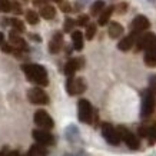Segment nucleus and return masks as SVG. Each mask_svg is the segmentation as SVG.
Returning a JSON list of instances; mask_svg holds the SVG:
<instances>
[{
	"label": "nucleus",
	"mask_w": 156,
	"mask_h": 156,
	"mask_svg": "<svg viewBox=\"0 0 156 156\" xmlns=\"http://www.w3.org/2000/svg\"><path fill=\"white\" fill-rule=\"evenodd\" d=\"M22 72H23L29 80L34 83L36 86H48L49 85V77H48V70L44 69V66L37 65V63H24L20 66Z\"/></svg>",
	"instance_id": "nucleus-1"
},
{
	"label": "nucleus",
	"mask_w": 156,
	"mask_h": 156,
	"mask_svg": "<svg viewBox=\"0 0 156 156\" xmlns=\"http://www.w3.org/2000/svg\"><path fill=\"white\" fill-rule=\"evenodd\" d=\"M77 116L82 123H92V118H93V108L90 105L89 100L80 99L77 102Z\"/></svg>",
	"instance_id": "nucleus-2"
},
{
	"label": "nucleus",
	"mask_w": 156,
	"mask_h": 156,
	"mask_svg": "<svg viewBox=\"0 0 156 156\" xmlns=\"http://www.w3.org/2000/svg\"><path fill=\"white\" fill-rule=\"evenodd\" d=\"M102 136L112 146H118L120 143V140H122L120 135L118 132V128H115L113 125H110V123H103L102 125Z\"/></svg>",
	"instance_id": "nucleus-3"
},
{
	"label": "nucleus",
	"mask_w": 156,
	"mask_h": 156,
	"mask_svg": "<svg viewBox=\"0 0 156 156\" xmlns=\"http://www.w3.org/2000/svg\"><path fill=\"white\" fill-rule=\"evenodd\" d=\"M27 99L32 105H48L49 96L40 86H34L27 92Z\"/></svg>",
	"instance_id": "nucleus-4"
},
{
	"label": "nucleus",
	"mask_w": 156,
	"mask_h": 156,
	"mask_svg": "<svg viewBox=\"0 0 156 156\" xmlns=\"http://www.w3.org/2000/svg\"><path fill=\"white\" fill-rule=\"evenodd\" d=\"M33 122L36 126H39L40 129H46V130H50V129H53V126H55V122H53L52 116H50L46 110H43V109H40V110H37V112L34 113Z\"/></svg>",
	"instance_id": "nucleus-5"
},
{
	"label": "nucleus",
	"mask_w": 156,
	"mask_h": 156,
	"mask_svg": "<svg viewBox=\"0 0 156 156\" xmlns=\"http://www.w3.org/2000/svg\"><path fill=\"white\" fill-rule=\"evenodd\" d=\"M66 90L70 96L82 95L86 90V82L82 77H67Z\"/></svg>",
	"instance_id": "nucleus-6"
},
{
	"label": "nucleus",
	"mask_w": 156,
	"mask_h": 156,
	"mask_svg": "<svg viewBox=\"0 0 156 156\" xmlns=\"http://www.w3.org/2000/svg\"><path fill=\"white\" fill-rule=\"evenodd\" d=\"M151 90H145L142 93V108H140V115L142 118H147L153 113L155 109V98Z\"/></svg>",
	"instance_id": "nucleus-7"
},
{
	"label": "nucleus",
	"mask_w": 156,
	"mask_h": 156,
	"mask_svg": "<svg viewBox=\"0 0 156 156\" xmlns=\"http://www.w3.org/2000/svg\"><path fill=\"white\" fill-rule=\"evenodd\" d=\"M156 48V34L155 33H145L137 36L136 40V49L137 50H152Z\"/></svg>",
	"instance_id": "nucleus-8"
},
{
	"label": "nucleus",
	"mask_w": 156,
	"mask_h": 156,
	"mask_svg": "<svg viewBox=\"0 0 156 156\" xmlns=\"http://www.w3.org/2000/svg\"><path fill=\"white\" fill-rule=\"evenodd\" d=\"M118 132H119V135H120V139L126 143V146H128L129 149H132V151L139 149V140H137V137L135 136L128 128L118 126Z\"/></svg>",
	"instance_id": "nucleus-9"
},
{
	"label": "nucleus",
	"mask_w": 156,
	"mask_h": 156,
	"mask_svg": "<svg viewBox=\"0 0 156 156\" xmlns=\"http://www.w3.org/2000/svg\"><path fill=\"white\" fill-rule=\"evenodd\" d=\"M33 139L37 143H42L44 146H53L55 145V136H53L50 132H48L46 129H34L33 133H32Z\"/></svg>",
	"instance_id": "nucleus-10"
},
{
	"label": "nucleus",
	"mask_w": 156,
	"mask_h": 156,
	"mask_svg": "<svg viewBox=\"0 0 156 156\" xmlns=\"http://www.w3.org/2000/svg\"><path fill=\"white\" fill-rule=\"evenodd\" d=\"M149 26H151V22L147 20L146 16H142V14L136 16V17L132 20V24H130V27H132V33H135V34H140L142 32L147 30Z\"/></svg>",
	"instance_id": "nucleus-11"
},
{
	"label": "nucleus",
	"mask_w": 156,
	"mask_h": 156,
	"mask_svg": "<svg viewBox=\"0 0 156 156\" xmlns=\"http://www.w3.org/2000/svg\"><path fill=\"white\" fill-rule=\"evenodd\" d=\"M9 43L14 48V50H22V52H26L27 50V43L23 37L19 36V32L17 30H10L9 33Z\"/></svg>",
	"instance_id": "nucleus-12"
},
{
	"label": "nucleus",
	"mask_w": 156,
	"mask_h": 156,
	"mask_svg": "<svg viewBox=\"0 0 156 156\" xmlns=\"http://www.w3.org/2000/svg\"><path fill=\"white\" fill-rule=\"evenodd\" d=\"M83 66V59L82 57H76V59H70V60L66 63V66H65V75L67 77H73L75 73L80 67Z\"/></svg>",
	"instance_id": "nucleus-13"
},
{
	"label": "nucleus",
	"mask_w": 156,
	"mask_h": 156,
	"mask_svg": "<svg viewBox=\"0 0 156 156\" xmlns=\"http://www.w3.org/2000/svg\"><path fill=\"white\" fill-rule=\"evenodd\" d=\"M62 44H63V34L60 32H56V33L53 34L52 40L49 42V52L52 53V55L59 53L62 49Z\"/></svg>",
	"instance_id": "nucleus-14"
},
{
	"label": "nucleus",
	"mask_w": 156,
	"mask_h": 156,
	"mask_svg": "<svg viewBox=\"0 0 156 156\" xmlns=\"http://www.w3.org/2000/svg\"><path fill=\"white\" fill-rule=\"evenodd\" d=\"M137 36H139V34L130 33L129 36L123 37L122 40L118 43V49H119V50H122V52H128V50H130V49L133 48V44L136 43Z\"/></svg>",
	"instance_id": "nucleus-15"
},
{
	"label": "nucleus",
	"mask_w": 156,
	"mask_h": 156,
	"mask_svg": "<svg viewBox=\"0 0 156 156\" xmlns=\"http://www.w3.org/2000/svg\"><path fill=\"white\" fill-rule=\"evenodd\" d=\"M65 137H66L67 142L76 143L79 139H80V132H79V128H77L76 125H73V123H70V125L65 129Z\"/></svg>",
	"instance_id": "nucleus-16"
},
{
	"label": "nucleus",
	"mask_w": 156,
	"mask_h": 156,
	"mask_svg": "<svg viewBox=\"0 0 156 156\" xmlns=\"http://www.w3.org/2000/svg\"><path fill=\"white\" fill-rule=\"evenodd\" d=\"M108 32H109V36L112 39H118L123 34V26L120 23H118V22H110Z\"/></svg>",
	"instance_id": "nucleus-17"
},
{
	"label": "nucleus",
	"mask_w": 156,
	"mask_h": 156,
	"mask_svg": "<svg viewBox=\"0 0 156 156\" xmlns=\"http://www.w3.org/2000/svg\"><path fill=\"white\" fill-rule=\"evenodd\" d=\"M39 14H40V17H43V19L52 20V19H55V16H56V9L50 5H44L40 7Z\"/></svg>",
	"instance_id": "nucleus-18"
},
{
	"label": "nucleus",
	"mask_w": 156,
	"mask_h": 156,
	"mask_svg": "<svg viewBox=\"0 0 156 156\" xmlns=\"http://www.w3.org/2000/svg\"><path fill=\"white\" fill-rule=\"evenodd\" d=\"M72 42H73V48H75V50L80 52L82 49H83V34H82V32L75 30V32L72 33Z\"/></svg>",
	"instance_id": "nucleus-19"
},
{
	"label": "nucleus",
	"mask_w": 156,
	"mask_h": 156,
	"mask_svg": "<svg viewBox=\"0 0 156 156\" xmlns=\"http://www.w3.org/2000/svg\"><path fill=\"white\" fill-rule=\"evenodd\" d=\"M113 10H115L113 6H109V7H106V9L100 13L99 20H98L99 26H105V24H108L109 19H110V16H112V13H113Z\"/></svg>",
	"instance_id": "nucleus-20"
},
{
	"label": "nucleus",
	"mask_w": 156,
	"mask_h": 156,
	"mask_svg": "<svg viewBox=\"0 0 156 156\" xmlns=\"http://www.w3.org/2000/svg\"><path fill=\"white\" fill-rule=\"evenodd\" d=\"M143 60H145V63H146V66L156 67V48L152 49V50H147V52L145 53Z\"/></svg>",
	"instance_id": "nucleus-21"
},
{
	"label": "nucleus",
	"mask_w": 156,
	"mask_h": 156,
	"mask_svg": "<svg viewBox=\"0 0 156 156\" xmlns=\"http://www.w3.org/2000/svg\"><path fill=\"white\" fill-rule=\"evenodd\" d=\"M103 10H105V2L103 0H96V2H93V5L90 7V13H92V16H98Z\"/></svg>",
	"instance_id": "nucleus-22"
},
{
	"label": "nucleus",
	"mask_w": 156,
	"mask_h": 156,
	"mask_svg": "<svg viewBox=\"0 0 156 156\" xmlns=\"http://www.w3.org/2000/svg\"><path fill=\"white\" fill-rule=\"evenodd\" d=\"M39 16H40V14L36 13L34 10H27V12H26V20H27V23L32 24V26H36V24L39 23V20H40Z\"/></svg>",
	"instance_id": "nucleus-23"
},
{
	"label": "nucleus",
	"mask_w": 156,
	"mask_h": 156,
	"mask_svg": "<svg viewBox=\"0 0 156 156\" xmlns=\"http://www.w3.org/2000/svg\"><path fill=\"white\" fill-rule=\"evenodd\" d=\"M30 151L34 152V153L39 156H48V149H46V146L42 145V143H34L33 146L30 147Z\"/></svg>",
	"instance_id": "nucleus-24"
},
{
	"label": "nucleus",
	"mask_w": 156,
	"mask_h": 156,
	"mask_svg": "<svg viewBox=\"0 0 156 156\" xmlns=\"http://www.w3.org/2000/svg\"><path fill=\"white\" fill-rule=\"evenodd\" d=\"M147 140H149V145H155L156 143V122L147 128Z\"/></svg>",
	"instance_id": "nucleus-25"
},
{
	"label": "nucleus",
	"mask_w": 156,
	"mask_h": 156,
	"mask_svg": "<svg viewBox=\"0 0 156 156\" xmlns=\"http://www.w3.org/2000/svg\"><path fill=\"white\" fill-rule=\"evenodd\" d=\"M10 24H12V27L14 29V30H17L19 33H23L24 30H26V27H24V23L22 22V20L19 19H10Z\"/></svg>",
	"instance_id": "nucleus-26"
},
{
	"label": "nucleus",
	"mask_w": 156,
	"mask_h": 156,
	"mask_svg": "<svg viewBox=\"0 0 156 156\" xmlns=\"http://www.w3.org/2000/svg\"><path fill=\"white\" fill-rule=\"evenodd\" d=\"M95 34H96V24L95 23L87 24V29H86V39H87V40H92V39L95 37Z\"/></svg>",
	"instance_id": "nucleus-27"
},
{
	"label": "nucleus",
	"mask_w": 156,
	"mask_h": 156,
	"mask_svg": "<svg viewBox=\"0 0 156 156\" xmlns=\"http://www.w3.org/2000/svg\"><path fill=\"white\" fill-rule=\"evenodd\" d=\"M0 10L3 13H9L12 10V2L10 0H0Z\"/></svg>",
	"instance_id": "nucleus-28"
},
{
	"label": "nucleus",
	"mask_w": 156,
	"mask_h": 156,
	"mask_svg": "<svg viewBox=\"0 0 156 156\" xmlns=\"http://www.w3.org/2000/svg\"><path fill=\"white\" fill-rule=\"evenodd\" d=\"M76 26V22L73 19H70V17H66V20H65V32H66V33H70L72 32V29L75 27Z\"/></svg>",
	"instance_id": "nucleus-29"
},
{
	"label": "nucleus",
	"mask_w": 156,
	"mask_h": 156,
	"mask_svg": "<svg viewBox=\"0 0 156 156\" xmlns=\"http://www.w3.org/2000/svg\"><path fill=\"white\" fill-rule=\"evenodd\" d=\"M149 90L153 95H156V75H151L149 77Z\"/></svg>",
	"instance_id": "nucleus-30"
},
{
	"label": "nucleus",
	"mask_w": 156,
	"mask_h": 156,
	"mask_svg": "<svg viewBox=\"0 0 156 156\" xmlns=\"http://www.w3.org/2000/svg\"><path fill=\"white\" fill-rule=\"evenodd\" d=\"M87 23H89V16H86V14L79 16V19L76 20V24H77V26H86Z\"/></svg>",
	"instance_id": "nucleus-31"
},
{
	"label": "nucleus",
	"mask_w": 156,
	"mask_h": 156,
	"mask_svg": "<svg viewBox=\"0 0 156 156\" xmlns=\"http://www.w3.org/2000/svg\"><path fill=\"white\" fill-rule=\"evenodd\" d=\"M0 49H2V52H5V53H13L14 52V48L10 44V43H3V44L0 46Z\"/></svg>",
	"instance_id": "nucleus-32"
},
{
	"label": "nucleus",
	"mask_w": 156,
	"mask_h": 156,
	"mask_svg": "<svg viewBox=\"0 0 156 156\" xmlns=\"http://www.w3.org/2000/svg\"><path fill=\"white\" fill-rule=\"evenodd\" d=\"M89 2L90 0H76V9L77 10H80V9H85L86 6L89 5Z\"/></svg>",
	"instance_id": "nucleus-33"
},
{
	"label": "nucleus",
	"mask_w": 156,
	"mask_h": 156,
	"mask_svg": "<svg viewBox=\"0 0 156 156\" xmlns=\"http://www.w3.org/2000/svg\"><path fill=\"white\" fill-rule=\"evenodd\" d=\"M12 10H13V13H16V14H22V6H20V3L13 2V3H12Z\"/></svg>",
	"instance_id": "nucleus-34"
},
{
	"label": "nucleus",
	"mask_w": 156,
	"mask_h": 156,
	"mask_svg": "<svg viewBox=\"0 0 156 156\" xmlns=\"http://www.w3.org/2000/svg\"><path fill=\"white\" fill-rule=\"evenodd\" d=\"M137 132H139V136H142V137H146L147 136V128H146V126H139Z\"/></svg>",
	"instance_id": "nucleus-35"
},
{
	"label": "nucleus",
	"mask_w": 156,
	"mask_h": 156,
	"mask_svg": "<svg viewBox=\"0 0 156 156\" xmlns=\"http://www.w3.org/2000/svg\"><path fill=\"white\" fill-rule=\"evenodd\" d=\"M29 37L32 39L33 42H36V43H42V37H40V34H36V33H30V34H29Z\"/></svg>",
	"instance_id": "nucleus-36"
},
{
	"label": "nucleus",
	"mask_w": 156,
	"mask_h": 156,
	"mask_svg": "<svg viewBox=\"0 0 156 156\" xmlns=\"http://www.w3.org/2000/svg\"><path fill=\"white\" fill-rule=\"evenodd\" d=\"M126 9H128V5H126V3H120V5L116 7V10H118L120 14L125 13V12H126Z\"/></svg>",
	"instance_id": "nucleus-37"
},
{
	"label": "nucleus",
	"mask_w": 156,
	"mask_h": 156,
	"mask_svg": "<svg viewBox=\"0 0 156 156\" xmlns=\"http://www.w3.org/2000/svg\"><path fill=\"white\" fill-rule=\"evenodd\" d=\"M33 5L34 6H44V5H48V0H33Z\"/></svg>",
	"instance_id": "nucleus-38"
},
{
	"label": "nucleus",
	"mask_w": 156,
	"mask_h": 156,
	"mask_svg": "<svg viewBox=\"0 0 156 156\" xmlns=\"http://www.w3.org/2000/svg\"><path fill=\"white\" fill-rule=\"evenodd\" d=\"M9 23H10V20L7 19V17H3V19L0 20V26H2V27H7Z\"/></svg>",
	"instance_id": "nucleus-39"
},
{
	"label": "nucleus",
	"mask_w": 156,
	"mask_h": 156,
	"mask_svg": "<svg viewBox=\"0 0 156 156\" xmlns=\"http://www.w3.org/2000/svg\"><path fill=\"white\" fill-rule=\"evenodd\" d=\"M62 10H63V12H70L72 10V7H70V5H69V3H62Z\"/></svg>",
	"instance_id": "nucleus-40"
},
{
	"label": "nucleus",
	"mask_w": 156,
	"mask_h": 156,
	"mask_svg": "<svg viewBox=\"0 0 156 156\" xmlns=\"http://www.w3.org/2000/svg\"><path fill=\"white\" fill-rule=\"evenodd\" d=\"M7 156H23V155H20L17 151H10L9 153H7Z\"/></svg>",
	"instance_id": "nucleus-41"
},
{
	"label": "nucleus",
	"mask_w": 156,
	"mask_h": 156,
	"mask_svg": "<svg viewBox=\"0 0 156 156\" xmlns=\"http://www.w3.org/2000/svg\"><path fill=\"white\" fill-rule=\"evenodd\" d=\"M3 43H5V34H3L2 32H0V46H2Z\"/></svg>",
	"instance_id": "nucleus-42"
},
{
	"label": "nucleus",
	"mask_w": 156,
	"mask_h": 156,
	"mask_svg": "<svg viewBox=\"0 0 156 156\" xmlns=\"http://www.w3.org/2000/svg\"><path fill=\"white\" fill-rule=\"evenodd\" d=\"M27 156H39V155H36V153H34V152H32V151H29Z\"/></svg>",
	"instance_id": "nucleus-43"
},
{
	"label": "nucleus",
	"mask_w": 156,
	"mask_h": 156,
	"mask_svg": "<svg viewBox=\"0 0 156 156\" xmlns=\"http://www.w3.org/2000/svg\"><path fill=\"white\" fill-rule=\"evenodd\" d=\"M63 156H79V155H75V153H65Z\"/></svg>",
	"instance_id": "nucleus-44"
},
{
	"label": "nucleus",
	"mask_w": 156,
	"mask_h": 156,
	"mask_svg": "<svg viewBox=\"0 0 156 156\" xmlns=\"http://www.w3.org/2000/svg\"><path fill=\"white\" fill-rule=\"evenodd\" d=\"M53 2H56V3H62L63 0H53Z\"/></svg>",
	"instance_id": "nucleus-45"
},
{
	"label": "nucleus",
	"mask_w": 156,
	"mask_h": 156,
	"mask_svg": "<svg viewBox=\"0 0 156 156\" xmlns=\"http://www.w3.org/2000/svg\"><path fill=\"white\" fill-rule=\"evenodd\" d=\"M147 2H151V3H155L156 5V0H147Z\"/></svg>",
	"instance_id": "nucleus-46"
},
{
	"label": "nucleus",
	"mask_w": 156,
	"mask_h": 156,
	"mask_svg": "<svg viewBox=\"0 0 156 156\" xmlns=\"http://www.w3.org/2000/svg\"><path fill=\"white\" fill-rule=\"evenodd\" d=\"M0 156H6L5 153H3V152H0Z\"/></svg>",
	"instance_id": "nucleus-47"
},
{
	"label": "nucleus",
	"mask_w": 156,
	"mask_h": 156,
	"mask_svg": "<svg viewBox=\"0 0 156 156\" xmlns=\"http://www.w3.org/2000/svg\"><path fill=\"white\" fill-rule=\"evenodd\" d=\"M23 2H27V0H23Z\"/></svg>",
	"instance_id": "nucleus-48"
}]
</instances>
